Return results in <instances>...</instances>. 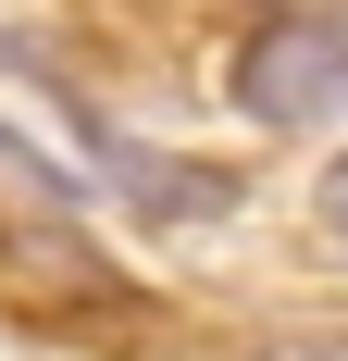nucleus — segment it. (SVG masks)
I'll return each mask as SVG.
<instances>
[{
  "label": "nucleus",
  "mask_w": 348,
  "mask_h": 361,
  "mask_svg": "<svg viewBox=\"0 0 348 361\" xmlns=\"http://www.w3.org/2000/svg\"><path fill=\"white\" fill-rule=\"evenodd\" d=\"M237 112L249 125H286V137H311V125H348V13H286L237 50Z\"/></svg>",
  "instance_id": "1"
},
{
  "label": "nucleus",
  "mask_w": 348,
  "mask_h": 361,
  "mask_svg": "<svg viewBox=\"0 0 348 361\" xmlns=\"http://www.w3.org/2000/svg\"><path fill=\"white\" fill-rule=\"evenodd\" d=\"M0 187H25V200H50V212L75 200V175H50V162H37V149L13 137V125H0Z\"/></svg>",
  "instance_id": "2"
},
{
  "label": "nucleus",
  "mask_w": 348,
  "mask_h": 361,
  "mask_svg": "<svg viewBox=\"0 0 348 361\" xmlns=\"http://www.w3.org/2000/svg\"><path fill=\"white\" fill-rule=\"evenodd\" d=\"M311 212H323V237H336V250H348V149H336V162H323V200H311Z\"/></svg>",
  "instance_id": "3"
},
{
  "label": "nucleus",
  "mask_w": 348,
  "mask_h": 361,
  "mask_svg": "<svg viewBox=\"0 0 348 361\" xmlns=\"http://www.w3.org/2000/svg\"><path fill=\"white\" fill-rule=\"evenodd\" d=\"M311 361H348V336H311Z\"/></svg>",
  "instance_id": "4"
}]
</instances>
